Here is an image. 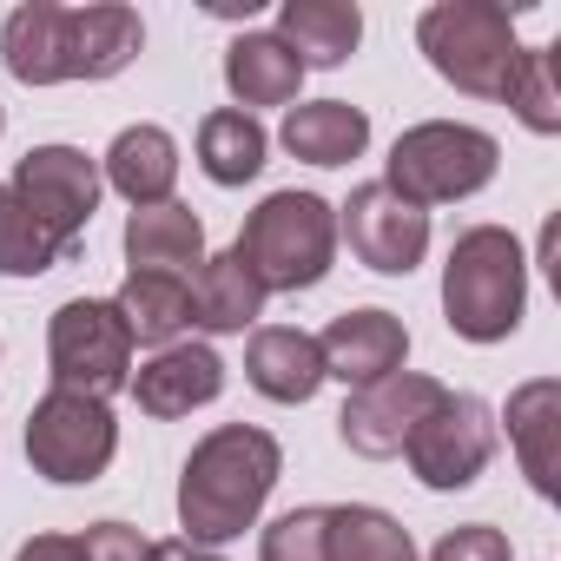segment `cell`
I'll return each instance as SVG.
<instances>
[{
    "label": "cell",
    "instance_id": "7c38bea8",
    "mask_svg": "<svg viewBox=\"0 0 561 561\" xmlns=\"http://www.w3.org/2000/svg\"><path fill=\"white\" fill-rule=\"evenodd\" d=\"M0 60L21 87H60L80 80V14L54 0H27L0 27Z\"/></svg>",
    "mask_w": 561,
    "mask_h": 561
},
{
    "label": "cell",
    "instance_id": "d6a6232c",
    "mask_svg": "<svg viewBox=\"0 0 561 561\" xmlns=\"http://www.w3.org/2000/svg\"><path fill=\"white\" fill-rule=\"evenodd\" d=\"M0 133H8V113H0Z\"/></svg>",
    "mask_w": 561,
    "mask_h": 561
},
{
    "label": "cell",
    "instance_id": "1f68e13d",
    "mask_svg": "<svg viewBox=\"0 0 561 561\" xmlns=\"http://www.w3.org/2000/svg\"><path fill=\"white\" fill-rule=\"evenodd\" d=\"M152 561H225V554H211L198 541H152Z\"/></svg>",
    "mask_w": 561,
    "mask_h": 561
},
{
    "label": "cell",
    "instance_id": "8fae6325",
    "mask_svg": "<svg viewBox=\"0 0 561 561\" xmlns=\"http://www.w3.org/2000/svg\"><path fill=\"white\" fill-rule=\"evenodd\" d=\"M443 397H449V390H443L436 377H423V370H390V377L364 383V390L344 403L337 436H344V449H357V456H403V443L416 436V423H423Z\"/></svg>",
    "mask_w": 561,
    "mask_h": 561
},
{
    "label": "cell",
    "instance_id": "484cf974",
    "mask_svg": "<svg viewBox=\"0 0 561 561\" xmlns=\"http://www.w3.org/2000/svg\"><path fill=\"white\" fill-rule=\"evenodd\" d=\"M60 257H67L60 238L14 198V185H0V271H8V277H41Z\"/></svg>",
    "mask_w": 561,
    "mask_h": 561
},
{
    "label": "cell",
    "instance_id": "4316f807",
    "mask_svg": "<svg viewBox=\"0 0 561 561\" xmlns=\"http://www.w3.org/2000/svg\"><path fill=\"white\" fill-rule=\"evenodd\" d=\"M554 54H561V47H522V73H515V87H508V106L522 113V126H528V133H561Z\"/></svg>",
    "mask_w": 561,
    "mask_h": 561
},
{
    "label": "cell",
    "instance_id": "f546056e",
    "mask_svg": "<svg viewBox=\"0 0 561 561\" xmlns=\"http://www.w3.org/2000/svg\"><path fill=\"white\" fill-rule=\"evenodd\" d=\"M80 561H152V541L126 522H93L80 535Z\"/></svg>",
    "mask_w": 561,
    "mask_h": 561
},
{
    "label": "cell",
    "instance_id": "ffe728a7",
    "mask_svg": "<svg viewBox=\"0 0 561 561\" xmlns=\"http://www.w3.org/2000/svg\"><path fill=\"white\" fill-rule=\"evenodd\" d=\"M126 257H133V271H172L179 277V264H205V225H198V211L192 205H139L133 218H126Z\"/></svg>",
    "mask_w": 561,
    "mask_h": 561
},
{
    "label": "cell",
    "instance_id": "277c9868",
    "mask_svg": "<svg viewBox=\"0 0 561 561\" xmlns=\"http://www.w3.org/2000/svg\"><path fill=\"white\" fill-rule=\"evenodd\" d=\"M416 47L456 93H476V100H508L522 73L515 14L495 8V0H436L416 21Z\"/></svg>",
    "mask_w": 561,
    "mask_h": 561
},
{
    "label": "cell",
    "instance_id": "52a82bcc",
    "mask_svg": "<svg viewBox=\"0 0 561 561\" xmlns=\"http://www.w3.org/2000/svg\"><path fill=\"white\" fill-rule=\"evenodd\" d=\"M119 449V423L100 397L47 390L27 416V462L47 482H100Z\"/></svg>",
    "mask_w": 561,
    "mask_h": 561
},
{
    "label": "cell",
    "instance_id": "7402d4cb",
    "mask_svg": "<svg viewBox=\"0 0 561 561\" xmlns=\"http://www.w3.org/2000/svg\"><path fill=\"white\" fill-rule=\"evenodd\" d=\"M113 311L126 318L133 344H172L192 324V291L172 271H133L119 285V298H113Z\"/></svg>",
    "mask_w": 561,
    "mask_h": 561
},
{
    "label": "cell",
    "instance_id": "9c48e42d",
    "mask_svg": "<svg viewBox=\"0 0 561 561\" xmlns=\"http://www.w3.org/2000/svg\"><path fill=\"white\" fill-rule=\"evenodd\" d=\"M14 198L60 238V251H73L100 211V165L80 146H34L14 172Z\"/></svg>",
    "mask_w": 561,
    "mask_h": 561
},
{
    "label": "cell",
    "instance_id": "5b68a950",
    "mask_svg": "<svg viewBox=\"0 0 561 561\" xmlns=\"http://www.w3.org/2000/svg\"><path fill=\"white\" fill-rule=\"evenodd\" d=\"M502 165V146L482 133V126H456V119H430V126H410L397 146H390V172L383 185L397 198H410L416 211L430 205H449V198H469L495 179Z\"/></svg>",
    "mask_w": 561,
    "mask_h": 561
},
{
    "label": "cell",
    "instance_id": "5bb4252c",
    "mask_svg": "<svg viewBox=\"0 0 561 561\" xmlns=\"http://www.w3.org/2000/svg\"><path fill=\"white\" fill-rule=\"evenodd\" d=\"M225 390V364L211 344H165L152 364H139L133 397L146 416H192L198 403H211Z\"/></svg>",
    "mask_w": 561,
    "mask_h": 561
},
{
    "label": "cell",
    "instance_id": "cb8c5ba5",
    "mask_svg": "<svg viewBox=\"0 0 561 561\" xmlns=\"http://www.w3.org/2000/svg\"><path fill=\"white\" fill-rule=\"evenodd\" d=\"M554 410H561L554 377H535L508 397V436L522 449V469H528L535 495H554Z\"/></svg>",
    "mask_w": 561,
    "mask_h": 561
},
{
    "label": "cell",
    "instance_id": "7a4b0ae2",
    "mask_svg": "<svg viewBox=\"0 0 561 561\" xmlns=\"http://www.w3.org/2000/svg\"><path fill=\"white\" fill-rule=\"evenodd\" d=\"M528 305V257L502 225H476L449 244L443 264V318L469 344H502Z\"/></svg>",
    "mask_w": 561,
    "mask_h": 561
},
{
    "label": "cell",
    "instance_id": "83f0119b",
    "mask_svg": "<svg viewBox=\"0 0 561 561\" xmlns=\"http://www.w3.org/2000/svg\"><path fill=\"white\" fill-rule=\"evenodd\" d=\"M324 528H331V508H291L277 515L257 541V561H331L324 554Z\"/></svg>",
    "mask_w": 561,
    "mask_h": 561
},
{
    "label": "cell",
    "instance_id": "44dd1931",
    "mask_svg": "<svg viewBox=\"0 0 561 561\" xmlns=\"http://www.w3.org/2000/svg\"><path fill=\"white\" fill-rule=\"evenodd\" d=\"M264 318V285L244 271V257L238 251H218V257H205L198 264V285H192V324H205V331H244V324H257Z\"/></svg>",
    "mask_w": 561,
    "mask_h": 561
},
{
    "label": "cell",
    "instance_id": "4fadbf2b",
    "mask_svg": "<svg viewBox=\"0 0 561 561\" xmlns=\"http://www.w3.org/2000/svg\"><path fill=\"white\" fill-rule=\"evenodd\" d=\"M318 357H324V377L364 390V383L403 370L410 331H403V318H390V311H344V318H331V331L318 337Z\"/></svg>",
    "mask_w": 561,
    "mask_h": 561
},
{
    "label": "cell",
    "instance_id": "4dcf8cb0",
    "mask_svg": "<svg viewBox=\"0 0 561 561\" xmlns=\"http://www.w3.org/2000/svg\"><path fill=\"white\" fill-rule=\"evenodd\" d=\"M14 561H80V541L73 535H34V541H21Z\"/></svg>",
    "mask_w": 561,
    "mask_h": 561
},
{
    "label": "cell",
    "instance_id": "30bf717a",
    "mask_svg": "<svg viewBox=\"0 0 561 561\" xmlns=\"http://www.w3.org/2000/svg\"><path fill=\"white\" fill-rule=\"evenodd\" d=\"M337 231H344L351 251H357L370 271H383V277H410V271L423 264V251H430V211H416L410 198H397L383 179H370V185H357V192L344 198Z\"/></svg>",
    "mask_w": 561,
    "mask_h": 561
},
{
    "label": "cell",
    "instance_id": "d6986e66",
    "mask_svg": "<svg viewBox=\"0 0 561 561\" xmlns=\"http://www.w3.org/2000/svg\"><path fill=\"white\" fill-rule=\"evenodd\" d=\"M370 146V119L351 100H311L285 113V152L305 165H351Z\"/></svg>",
    "mask_w": 561,
    "mask_h": 561
},
{
    "label": "cell",
    "instance_id": "3957f363",
    "mask_svg": "<svg viewBox=\"0 0 561 561\" xmlns=\"http://www.w3.org/2000/svg\"><path fill=\"white\" fill-rule=\"evenodd\" d=\"M231 251L264 285V298L271 291H311V285H324V271L337 257V211L318 192H271L244 218Z\"/></svg>",
    "mask_w": 561,
    "mask_h": 561
},
{
    "label": "cell",
    "instance_id": "6da1fadb",
    "mask_svg": "<svg viewBox=\"0 0 561 561\" xmlns=\"http://www.w3.org/2000/svg\"><path fill=\"white\" fill-rule=\"evenodd\" d=\"M277 476H285V449H277V436H264L251 423L211 430L185 456V476H179V528H185V541L211 548V541L244 535L257 522V508L271 502Z\"/></svg>",
    "mask_w": 561,
    "mask_h": 561
},
{
    "label": "cell",
    "instance_id": "f1b7e54d",
    "mask_svg": "<svg viewBox=\"0 0 561 561\" xmlns=\"http://www.w3.org/2000/svg\"><path fill=\"white\" fill-rule=\"evenodd\" d=\"M430 561H515V554H508V535H502V528L469 522V528H449V535L430 548Z\"/></svg>",
    "mask_w": 561,
    "mask_h": 561
},
{
    "label": "cell",
    "instance_id": "603a6c76",
    "mask_svg": "<svg viewBox=\"0 0 561 561\" xmlns=\"http://www.w3.org/2000/svg\"><path fill=\"white\" fill-rule=\"evenodd\" d=\"M264 152H271V139H264V126H257L251 113H238V106L205 113V126H198V165H205L211 185H244V179H257V172H264Z\"/></svg>",
    "mask_w": 561,
    "mask_h": 561
},
{
    "label": "cell",
    "instance_id": "e0dca14e",
    "mask_svg": "<svg viewBox=\"0 0 561 561\" xmlns=\"http://www.w3.org/2000/svg\"><path fill=\"white\" fill-rule=\"evenodd\" d=\"M106 185L139 211V205H165L179 185V146L165 126H126L106 152Z\"/></svg>",
    "mask_w": 561,
    "mask_h": 561
},
{
    "label": "cell",
    "instance_id": "9a60e30c",
    "mask_svg": "<svg viewBox=\"0 0 561 561\" xmlns=\"http://www.w3.org/2000/svg\"><path fill=\"white\" fill-rule=\"evenodd\" d=\"M244 377L257 397L271 403H311L318 383H324V357H318V337L298 331V324H264L244 351Z\"/></svg>",
    "mask_w": 561,
    "mask_h": 561
},
{
    "label": "cell",
    "instance_id": "8992f818",
    "mask_svg": "<svg viewBox=\"0 0 561 561\" xmlns=\"http://www.w3.org/2000/svg\"><path fill=\"white\" fill-rule=\"evenodd\" d=\"M47 364H54V390H80V397H113L133 383V331L113 311V298H73L54 311L47 331Z\"/></svg>",
    "mask_w": 561,
    "mask_h": 561
},
{
    "label": "cell",
    "instance_id": "d4e9b609",
    "mask_svg": "<svg viewBox=\"0 0 561 561\" xmlns=\"http://www.w3.org/2000/svg\"><path fill=\"white\" fill-rule=\"evenodd\" d=\"M324 554L331 561H416V541H410V528L397 515L364 508V502H344V508H331Z\"/></svg>",
    "mask_w": 561,
    "mask_h": 561
},
{
    "label": "cell",
    "instance_id": "ba28073f",
    "mask_svg": "<svg viewBox=\"0 0 561 561\" xmlns=\"http://www.w3.org/2000/svg\"><path fill=\"white\" fill-rule=\"evenodd\" d=\"M403 456H410V469H416L423 489H469L489 469V456H495V410L482 397H456L449 390L416 423V436L403 443Z\"/></svg>",
    "mask_w": 561,
    "mask_h": 561
},
{
    "label": "cell",
    "instance_id": "2e32d148",
    "mask_svg": "<svg viewBox=\"0 0 561 561\" xmlns=\"http://www.w3.org/2000/svg\"><path fill=\"white\" fill-rule=\"evenodd\" d=\"M277 41L298 54V67H344L364 41V14L357 0H285Z\"/></svg>",
    "mask_w": 561,
    "mask_h": 561
},
{
    "label": "cell",
    "instance_id": "ac0fdd59",
    "mask_svg": "<svg viewBox=\"0 0 561 561\" xmlns=\"http://www.w3.org/2000/svg\"><path fill=\"white\" fill-rule=\"evenodd\" d=\"M225 87H231L238 113L244 106H291L298 87H305V67H298V54L277 34H244L225 54Z\"/></svg>",
    "mask_w": 561,
    "mask_h": 561
}]
</instances>
